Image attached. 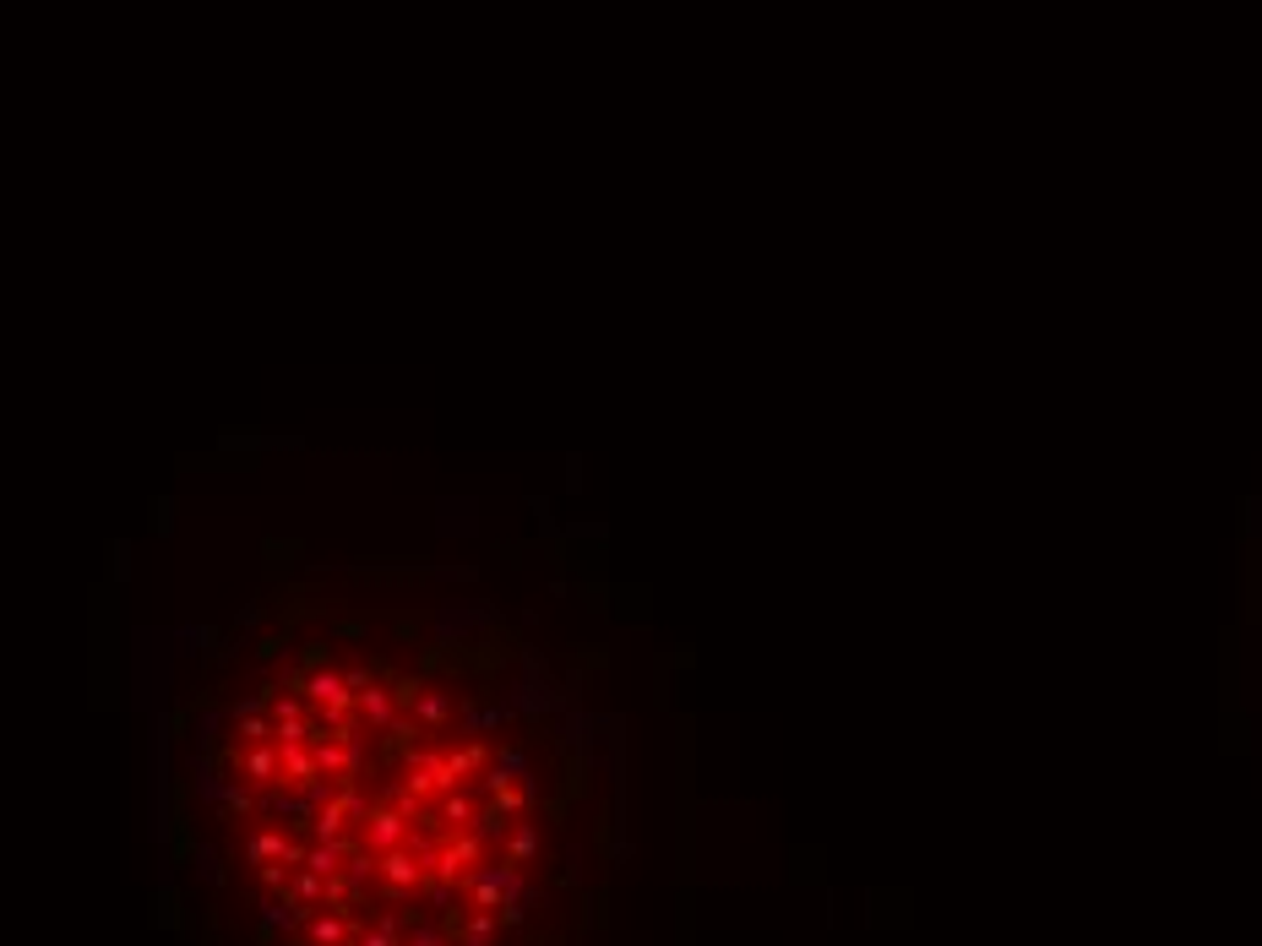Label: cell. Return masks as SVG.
<instances>
[{
	"label": "cell",
	"mask_w": 1262,
	"mask_h": 946,
	"mask_svg": "<svg viewBox=\"0 0 1262 946\" xmlns=\"http://www.w3.org/2000/svg\"><path fill=\"white\" fill-rule=\"evenodd\" d=\"M338 647L262 637L251 691L175 718L180 805L218 832L175 860L240 892V946H555L544 914L588 881L555 843L588 811V740L490 686L501 647Z\"/></svg>",
	"instance_id": "cell-1"
}]
</instances>
